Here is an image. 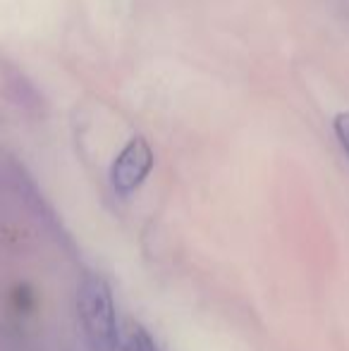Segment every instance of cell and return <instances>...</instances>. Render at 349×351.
<instances>
[{
  "label": "cell",
  "instance_id": "cell-1",
  "mask_svg": "<svg viewBox=\"0 0 349 351\" xmlns=\"http://www.w3.org/2000/svg\"><path fill=\"white\" fill-rule=\"evenodd\" d=\"M77 311L84 335L96 351H120V325H117L112 291L98 275H86L77 289Z\"/></svg>",
  "mask_w": 349,
  "mask_h": 351
},
{
  "label": "cell",
  "instance_id": "cell-4",
  "mask_svg": "<svg viewBox=\"0 0 349 351\" xmlns=\"http://www.w3.org/2000/svg\"><path fill=\"white\" fill-rule=\"evenodd\" d=\"M333 130H335V136L340 141L342 151L349 158V112H337L335 120H333Z\"/></svg>",
  "mask_w": 349,
  "mask_h": 351
},
{
  "label": "cell",
  "instance_id": "cell-2",
  "mask_svg": "<svg viewBox=\"0 0 349 351\" xmlns=\"http://www.w3.org/2000/svg\"><path fill=\"white\" fill-rule=\"evenodd\" d=\"M154 170V151L144 136H134L117 153L110 167V184L120 196H130L146 182Z\"/></svg>",
  "mask_w": 349,
  "mask_h": 351
},
{
  "label": "cell",
  "instance_id": "cell-3",
  "mask_svg": "<svg viewBox=\"0 0 349 351\" xmlns=\"http://www.w3.org/2000/svg\"><path fill=\"white\" fill-rule=\"evenodd\" d=\"M120 347L122 351H158L154 337L146 332L144 325L134 323V320H130L120 330Z\"/></svg>",
  "mask_w": 349,
  "mask_h": 351
}]
</instances>
